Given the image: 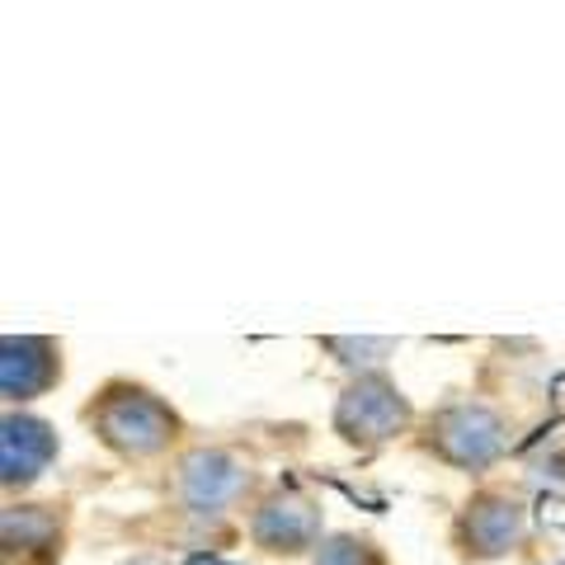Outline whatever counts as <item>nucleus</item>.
Wrapping results in <instances>:
<instances>
[{
    "instance_id": "ddd939ff",
    "label": "nucleus",
    "mask_w": 565,
    "mask_h": 565,
    "mask_svg": "<svg viewBox=\"0 0 565 565\" xmlns=\"http://www.w3.org/2000/svg\"><path fill=\"white\" fill-rule=\"evenodd\" d=\"M122 565H170L166 556H156V552H141V556H128Z\"/></svg>"
},
{
    "instance_id": "f8f14e48",
    "label": "nucleus",
    "mask_w": 565,
    "mask_h": 565,
    "mask_svg": "<svg viewBox=\"0 0 565 565\" xmlns=\"http://www.w3.org/2000/svg\"><path fill=\"white\" fill-rule=\"evenodd\" d=\"M537 471H542V481L565 486V448H561V452H552V457H542V462H537Z\"/></svg>"
},
{
    "instance_id": "9d476101",
    "label": "nucleus",
    "mask_w": 565,
    "mask_h": 565,
    "mask_svg": "<svg viewBox=\"0 0 565 565\" xmlns=\"http://www.w3.org/2000/svg\"><path fill=\"white\" fill-rule=\"evenodd\" d=\"M321 349L349 377H359V373H382V363L401 349V340L396 334H326Z\"/></svg>"
},
{
    "instance_id": "0eeeda50",
    "label": "nucleus",
    "mask_w": 565,
    "mask_h": 565,
    "mask_svg": "<svg viewBox=\"0 0 565 565\" xmlns=\"http://www.w3.org/2000/svg\"><path fill=\"white\" fill-rule=\"evenodd\" d=\"M66 363L62 344L52 334H6L0 340V396L10 411L47 396L52 386H62Z\"/></svg>"
},
{
    "instance_id": "f257e3e1",
    "label": "nucleus",
    "mask_w": 565,
    "mask_h": 565,
    "mask_svg": "<svg viewBox=\"0 0 565 565\" xmlns=\"http://www.w3.org/2000/svg\"><path fill=\"white\" fill-rule=\"evenodd\" d=\"M85 424L99 438L104 448L122 462H151V457H166L184 434L180 411L151 386L141 382H104L99 396L85 405Z\"/></svg>"
},
{
    "instance_id": "9b49d317",
    "label": "nucleus",
    "mask_w": 565,
    "mask_h": 565,
    "mask_svg": "<svg viewBox=\"0 0 565 565\" xmlns=\"http://www.w3.org/2000/svg\"><path fill=\"white\" fill-rule=\"evenodd\" d=\"M311 565H386V552L363 533H326Z\"/></svg>"
},
{
    "instance_id": "20e7f679",
    "label": "nucleus",
    "mask_w": 565,
    "mask_h": 565,
    "mask_svg": "<svg viewBox=\"0 0 565 565\" xmlns=\"http://www.w3.org/2000/svg\"><path fill=\"white\" fill-rule=\"evenodd\" d=\"M250 486H255V471L226 448L199 444V448H184L180 462H174V500H180L189 519H203V523L226 519L250 494Z\"/></svg>"
},
{
    "instance_id": "6e6552de",
    "label": "nucleus",
    "mask_w": 565,
    "mask_h": 565,
    "mask_svg": "<svg viewBox=\"0 0 565 565\" xmlns=\"http://www.w3.org/2000/svg\"><path fill=\"white\" fill-rule=\"evenodd\" d=\"M57 452H62V438L43 415L6 411V419H0V486L10 494L39 486L47 467L57 462Z\"/></svg>"
},
{
    "instance_id": "1a4fd4ad",
    "label": "nucleus",
    "mask_w": 565,
    "mask_h": 565,
    "mask_svg": "<svg viewBox=\"0 0 565 565\" xmlns=\"http://www.w3.org/2000/svg\"><path fill=\"white\" fill-rule=\"evenodd\" d=\"M66 514L57 504H6L0 514V556L6 565H47L62 556Z\"/></svg>"
},
{
    "instance_id": "f03ea898",
    "label": "nucleus",
    "mask_w": 565,
    "mask_h": 565,
    "mask_svg": "<svg viewBox=\"0 0 565 565\" xmlns=\"http://www.w3.org/2000/svg\"><path fill=\"white\" fill-rule=\"evenodd\" d=\"M509 438L514 429L490 401H452L424 419L419 444L452 471H490L509 452Z\"/></svg>"
},
{
    "instance_id": "423d86ee",
    "label": "nucleus",
    "mask_w": 565,
    "mask_h": 565,
    "mask_svg": "<svg viewBox=\"0 0 565 565\" xmlns=\"http://www.w3.org/2000/svg\"><path fill=\"white\" fill-rule=\"evenodd\" d=\"M250 542L269 556H316V546L326 542V519L321 504L297 486H278L259 494L250 509Z\"/></svg>"
},
{
    "instance_id": "7ed1b4c3",
    "label": "nucleus",
    "mask_w": 565,
    "mask_h": 565,
    "mask_svg": "<svg viewBox=\"0 0 565 565\" xmlns=\"http://www.w3.org/2000/svg\"><path fill=\"white\" fill-rule=\"evenodd\" d=\"M411 424H415V401L386 373L349 377L340 386V396H334V415H330L334 438L359 452H373L382 444H392V438L411 434Z\"/></svg>"
},
{
    "instance_id": "39448f33",
    "label": "nucleus",
    "mask_w": 565,
    "mask_h": 565,
    "mask_svg": "<svg viewBox=\"0 0 565 565\" xmlns=\"http://www.w3.org/2000/svg\"><path fill=\"white\" fill-rule=\"evenodd\" d=\"M457 552L467 561H504L527 542V500L519 490L486 486L457 514Z\"/></svg>"
}]
</instances>
